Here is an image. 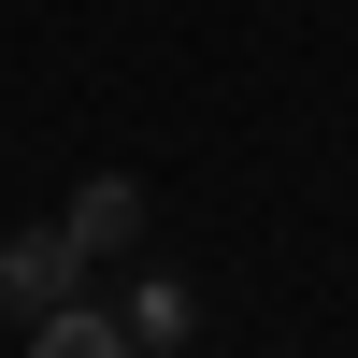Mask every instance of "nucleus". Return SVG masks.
<instances>
[{
    "label": "nucleus",
    "instance_id": "f257e3e1",
    "mask_svg": "<svg viewBox=\"0 0 358 358\" xmlns=\"http://www.w3.org/2000/svg\"><path fill=\"white\" fill-rule=\"evenodd\" d=\"M72 229H15V244H0V315H43V301H72Z\"/></svg>",
    "mask_w": 358,
    "mask_h": 358
},
{
    "label": "nucleus",
    "instance_id": "f03ea898",
    "mask_svg": "<svg viewBox=\"0 0 358 358\" xmlns=\"http://www.w3.org/2000/svg\"><path fill=\"white\" fill-rule=\"evenodd\" d=\"M57 229H72V258L101 273V258L143 244V187H129V172H101V187H72V215H57Z\"/></svg>",
    "mask_w": 358,
    "mask_h": 358
},
{
    "label": "nucleus",
    "instance_id": "7ed1b4c3",
    "mask_svg": "<svg viewBox=\"0 0 358 358\" xmlns=\"http://www.w3.org/2000/svg\"><path fill=\"white\" fill-rule=\"evenodd\" d=\"M29 344H43V358H115V344H129V315H115V301H43V315H29Z\"/></svg>",
    "mask_w": 358,
    "mask_h": 358
},
{
    "label": "nucleus",
    "instance_id": "20e7f679",
    "mask_svg": "<svg viewBox=\"0 0 358 358\" xmlns=\"http://www.w3.org/2000/svg\"><path fill=\"white\" fill-rule=\"evenodd\" d=\"M115 315H129V344H187V330H201V301H187V287H129Z\"/></svg>",
    "mask_w": 358,
    "mask_h": 358
}]
</instances>
